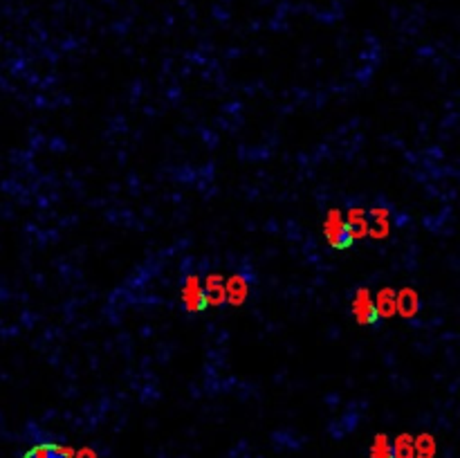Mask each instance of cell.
<instances>
[{"mask_svg":"<svg viewBox=\"0 0 460 458\" xmlns=\"http://www.w3.org/2000/svg\"><path fill=\"white\" fill-rule=\"evenodd\" d=\"M325 234H328V241L330 245L339 247V250H343V247H348L352 243V232H350V225L341 223L339 216H332L330 223H328V229H325Z\"/></svg>","mask_w":460,"mask_h":458,"instance_id":"1","label":"cell"},{"mask_svg":"<svg viewBox=\"0 0 460 458\" xmlns=\"http://www.w3.org/2000/svg\"><path fill=\"white\" fill-rule=\"evenodd\" d=\"M355 314L359 317V321H375L377 319V310H375V305H373L368 299H366V294H359V299H357V303H355Z\"/></svg>","mask_w":460,"mask_h":458,"instance_id":"3","label":"cell"},{"mask_svg":"<svg viewBox=\"0 0 460 458\" xmlns=\"http://www.w3.org/2000/svg\"><path fill=\"white\" fill-rule=\"evenodd\" d=\"M414 450H416L418 458H434V441H431L429 436H423L414 445Z\"/></svg>","mask_w":460,"mask_h":458,"instance_id":"7","label":"cell"},{"mask_svg":"<svg viewBox=\"0 0 460 458\" xmlns=\"http://www.w3.org/2000/svg\"><path fill=\"white\" fill-rule=\"evenodd\" d=\"M370 458H393L391 445L384 436L375 438V445H373V450H370Z\"/></svg>","mask_w":460,"mask_h":458,"instance_id":"6","label":"cell"},{"mask_svg":"<svg viewBox=\"0 0 460 458\" xmlns=\"http://www.w3.org/2000/svg\"><path fill=\"white\" fill-rule=\"evenodd\" d=\"M185 299H187L189 308H194V310L203 308V305H205V297H203V292L198 290V283H196V281H189L187 290H185Z\"/></svg>","mask_w":460,"mask_h":458,"instance_id":"5","label":"cell"},{"mask_svg":"<svg viewBox=\"0 0 460 458\" xmlns=\"http://www.w3.org/2000/svg\"><path fill=\"white\" fill-rule=\"evenodd\" d=\"M74 458H94V454L85 450V452H79V456H74Z\"/></svg>","mask_w":460,"mask_h":458,"instance_id":"8","label":"cell"},{"mask_svg":"<svg viewBox=\"0 0 460 458\" xmlns=\"http://www.w3.org/2000/svg\"><path fill=\"white\" fill-rule=\"evenodd\" d=\"M393 458H414L416 450H414V441L409 436H400L395 445H391Z\"/></svg>","mask_w":460,"mask_h":458,"instance_id":"4","label":"cell"},{"mask_svg":"<svg viewBox=\"0 0 460 458\" xmlns=\"http://www.w3.org/2000/svg\"><path fill=\"white\" fill-rule=\"evenodd\" d=\"M23 458H74L70 450H65V447H59V445H36L34 450L27 452Z\"/></svg>","mask_w":460,"mask_h":458,"instance_id":"2","label":"cell"}]
</instances>
